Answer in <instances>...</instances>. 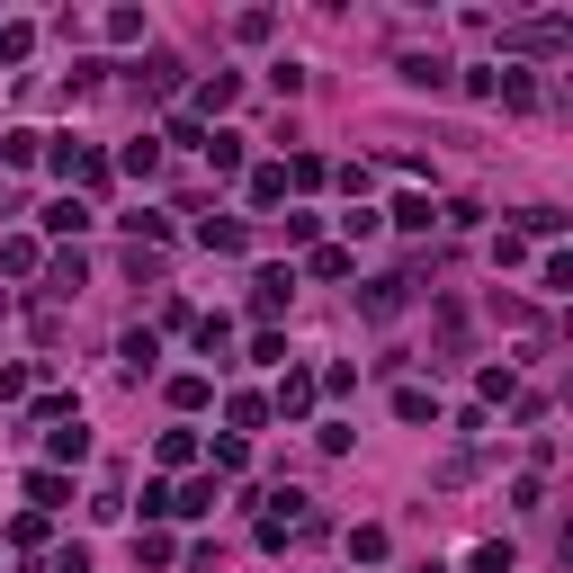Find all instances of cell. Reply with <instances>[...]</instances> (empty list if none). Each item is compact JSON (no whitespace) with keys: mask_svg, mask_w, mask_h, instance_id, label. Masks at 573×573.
<instances>
[{"mask_svg":"<svg viewBox=\"0 0 573 573\" xmlns=\"http://www.w3.org/2000/svg\"><path fill=\"white\" fill-rule=\"evenodd\" d=\"M412 305V278L394 269V278H368V286H358V314H368V323H394Z\"/></svg>","mask_w":573,"mask_h":573,"instance_id":"obj_1","label":"cell"},{"mask_svg":"<svg viewBox=\"0 0 573 573\" xmlns=\"http://www.w3.org/2000/svg\"><path fill=\"white\" fill-rule=\"evenodd\" d=\"M286 296H296V269H278V260H269V269H251V314H260V323H278V314H286Z\"/></svg>","mask_w":573,"mask_h":573,"instance_id":"obj_2","label":"cell"},{"mask_svg":"<svg viewBox=\"0 0 573 573\" xmlns=\"http://www.w3.org/2000/svg\"><path fill=\"white\" fill-rule=\"evenodd\" d=\"M269 412H278V421H305V412H314V368H278Z\"/></svg>","mask_w":573,"mask_h":573,"instance_id":"obj_3","label":"cell"},{"mask_svg":"<svg viewBox=\"0 0 573 573\" xmlns=\"http://www.w3.org/2000/svg\"><path fill=\"white\" fill-rule=\"evenodd\" d=\"M45 457H54V475H63V466H90V430H82V412L45 430Z\"/></svg>","mask_w":573,"mask_h":573,"instance_id":"obj_4","label":"cell"},{"mask_svg":"<svg viewBox=\"0 0 573 573\" xmlns=\"http://www.w3.org/2000/svg\"><path fill=\"white\" fill-rule=\"evenodd\" d=\"M234 99H242V72H206V82H197V108H188V117H197V126H215V117H225Z\"/></svg>","mask_w":573,"mask_h":573,"instance_id":"obj_5","label":"cell"},{"mask_svg":"<svg viewBox=\"0 0 573 573\" xmlns=\"http://www.w3.org/2000/svg\"><path fill=\"white\" fill-rule=\"evenodd\" d=\"M242 143H251V134H234V126H206V143H197V153H206V171H215V180H234V171H242Z\"/></svg>","mask_w":573,"mask_h":573,"instance_id":"obj_6","label":"cell"},{"mask_svg":"<svg viewBox=\"0 0 573 573\" xmlns=\"http://www.w3.org/2000/svg\"><path fill=\"white\" fill-rule=\"evenodd\" d=\"M90 225H99V215H90V197H54V206H45V234H54V242H82Z\"/></svg>","mask_w":573,"mask_h":573,"instance_id":"obj_7","label":"cell"},{"mask_svg":"<svg viewBox=\"0 0 573 573\" xmlns=\"http://www.w3.org/2000/svg\"><path fill=\"white\" fill-rule=\"evenodd\" d=\"M501 45H520V54H555V45H573V19H529V28H511Z\"/></svg>","mask_w":573,"mask_h":573,"instance_id":"obj_8","label":"cell"},{"mask_svg":"<svg viewBox=\"0 0 573 573\" xmlns=\"http://www.w3.org/2000/svg\"><path fill=\"white\" fill-rule=\"evenodd\" d=\"M493 99H501V108H538V72H520V63H493Z\"/></svg>","mask_w":573,"mask_h":573,"instance_id":"obj_9","label":"cell"},{"mask_svg":"<svg viewBox=\"0 0 573 573\" xmlns=\"http://www.w3.org/2000/svg\"><path fill=\"white\" fill-rule=\"evenodd\" d=\"M197 242H206V251H225V260H234V251L251 242V225H242V215H197Z\"/></svg>","mask_w":573,"mask_h":573,"instance_id":"obj_10","label":"cell"},{"mask_svg":"<svg viewBox=\"0 0 573 573\" xmlns=\"http://www.w3.org/2000/svg\"><path fill=\"white\" fill-rule=\"evenodd\" d=\"M117 358H126V377H153V358H162V332H153V323H134V332L117 340Z\"/></svg>","mask_w":573,"mask_h":573,"instance_id":"obj_11","label":"cell"},{"mask_svg":"<svg viewBox=\"0 0 573 573\" xmlns=\"http://www.w3.org/2000/svg\"><path fill=\"white\" fill-rule=\"evenodd\" d=\"M82 278H90L82 251H54V260H45V296H82Z\"/></svg>","mask_w":573,"mask_h":573,"instance_id":"obj_12","label":"cell"},{"mask_svg":"<svg viewBox=\"0 0 573 573\" xmlns=\"http://www.w3.org/2000/svg\"><path fill=\"white\" fill-rule=\"evenodd\" d=\"M323 180H332V162H323V153H286V197H314Z\"/></svg>","mask_w":573,"mask_h":573,"instance_id":"obj_13","label":"cell"},{"mask_svg":"<svg viewBox=\"0 0 573 573\" xmlns=\"http://www.w3.org/2000/svg\"><path fill=\"white\" fill-rule=\"evenodd\" d=\"M28 501H36V520H45V511H63V501H72V475L36 466V475H28Z\"/></svg>","mask_w":573,"mask_h":573,"instance_id":"obj_14","label":"cell"},{"mask_svg":"<svg viewBox=\"0 0 573 573\" xmlns=\"http://www.w3.org/2000/svg\"><path fill=\"white\" fill-rule=\"evenodd\" d=\"M394 72H403V90H448V63L440 54H403Z\"/></svg>","mask_w":573,"mask_h":573,"instance_id":"obj_15","label":"cell"},{"mask_svg":"<svg viewBox=\"0 0 573 573\" xmlns=\"http://www.w3.org/2000/svg\"><path fill=\"white\" fill-rule=\"evenodd\" d=\"M251 206H286V162H251Z\"/></svg>","mask_w":573,"mask_h":573,"instance_id":"obj_16","label":"cell"},{"mask_svg":"<svg viewBox=\"0 0 573 573\" xmlns=\"http://www.w3.org/2000/svg\"><path fill=\"white\" fill-rule=\"evenodd\" d=\"M206 511H215V475H197V484L171 493V520H206Z\"/></svg>","mask_w":573,"mask_h":573,"instance_id":"obj_17","label":"cell"},{"mask_svg":"<svg viewBox=\"0 0 573 573\" xmlns=\"http://www.w3.org/2000/svg\"><path fill=\"white\" fill-rule=\"evenodd\" d=\"M45 153V134H28V126H10V134H0V171H28Z\"/></svg>","mask_w":573,"mask_h":573,"instance_id":"obj_18","label":"cell"},{"mask_svg":"<svg viewBox=\"0 0 573 573\" xmlns=\"http://www.w3.org/2000/svg\"><path fill=\"white\" fill-rule=\"evenodd\" d=\"M117 171H126V180H153V171H162V143H153V134H134L126 153H117Z\"/></svg>","mask_w":573,"mask_h":573,"instance_id":"obj_19","label":"cell"},{"mask_svg":"<svg viewBox=\"0 0 573 573\" xmlns=\"http://www.w3.org/2000/svg\"><path fill=\"white\" fill-rule=\"evenodd\" d=\"M225 421H234V440H251V430L269 421V403L260 394H225Z\"/></svg>","mask_w":573,"mask_h":573,"instance_id":"obj_20","label":"cell"},{"mask_svg":"<svg viewBox=\"0 0 573 573\" xmlns=\"http://www.w3.org/2000/svg\"><path fill=\"white\" fill-rule=\"evenodd\" d=\"M188 82V72H180V54H153V63H143V90H153V99H171Z\"/></svg>","mask_w":573,"mask_h":573,"instance_id":"obj_21","label":"cell"},{"mask_svg":"<svg viewBox=\"0 0 573 573\" xmlns=\"http://www.w3.org/2000/svg\"><path fill=\"white\" fill-rule=\"evenodd\" d=\"M188 332H197V349H206V358H225V349H234V323H225V314H197Z\"/></svg>","mask_w":573,"mask_h":573,"instance_id":"obj_22","label":"cell"},{"mask_svg":"<svg viewBox=\"0 0 573 573\" xmlns=\"http://www.w3.org/2000/svg\"><path fill=\"white\" fill-rule=\"evenodd\" d=\"M394 412L421 430V421H440V394H430V386H403V394H394Z\"/></svg>","mask_w":573,"mask_h":573,"instance_id":"obj_23","label":"cell"},{"mask_svg":"<svg viewBox=\"0 0 573 573\" xmlns=\"http://www.w3.org/2000/svg\"><path fill=\"white\" fill-rule=\"evenodd\" d=\"M117 225L134 234V251H143V242H171V215H153V206H143V215H117Z\"/></svg>","mask_w":573,"mask_h":573,"instance_id":"obj_24","label":"cell"},{"mask_svg":"<svg viewBox=\"0 0 573 573\" xmlns=\"http://www.w3.org/2000/svg\"><path fill=\"white\" fill-rule=\"evenodd\" d=\"M206 394H215V377H206V368H188V377H171V403H180V412H197Z\"/></svg>","mask_w":573,"mask_h":573,"instance_id":"obj_25","label":"cell"},{"mask_svg":"<svg viewBox=\"0 0 573 573\" xmlns=\"http://www.w3.org/2000/svg\"><path fill=\"white\" fill-rule=\"evenodd\" d=\"M386 225H394V234H430V197H394Z\"/></svg>","mask_w":573,"mask_h":573,"instance_id":"obj_26","label":"cell"},{"mask_svg":"<svg viewBox=\"0 0 573 573\" xmlns=\"http://www.w3.org/2000/svg\"><path fill=\"white\" fill-rule=\"evenodd\" d=\"M206 457H215V475H242V466H251V440H234V430H225V440H215Z\"/></svg>","mask_w":573,"mask_h":573,"instance_id":"obj_27","label":"cell"},{"mask_svg":"<svg viewBox=\"0 0 573 573\" xmlns=\"http://www.w3.org/2000/svg\"><path fill=\"white\" fill-rule=\"evenodd\" d=\"M36 260H45V251H36V242H28V234H10V242H0V269H10V278H28V269H36Z\"/></svg>","mask_w":573,"mask_h":573,"instance_id":"obj_28","label":"cell"},{"mask_svg":"<svg viewBox=\"0 0 573 573\" xmlns=\"http://www.w3.org/2000/svg\"><path fill=\"white\" fill-rule=\"evenodd\" d=\"M305 269H314V278H349V269H358V260H349V251H340V242H314V260H305Z\"/></svg>","mask_w":573,"mask_h":573,"instance_id":"obj_29","label":"cell"},{"mask_svg":"<svg viewBox=\"0 0 573 573\" xmlns=\"http://www.w3.org/2000/svg\"><path fill=\"white\" fill-rule=\"evenodd\" d=\"M475 394H484V403H511V394H520V377H511V368H484V377H475Z\"/></svg>","mask_w":573,"mask_h":573,"instance_id":"obj_30","label":"cell"},{"mask_svg":"<svg viewBox=\"0 0 573 573\" xmlns=\"http://www.w3.org/2000/svg\"><path fill=\"white\" fill-rule=\"evenodd\" d=\"M10 547H19V555H36V547H45V520H36V511H19V520H10Z\"/></svg>","mask_w":573,"mask_h":573,"instance_id":"obj_31","label":"cell"},{"mask_svg":"<svg viewBox=\"0 0 573 573\" xmlns=\"http://www.w3.org/2000/svg\"><path fill=\"white\" fill-rule=\"evenodd\" d=\"M520 234H538V242H555V234H564V215H555V206H529V215H520Z\"/></svg>","mask_w":573,"mask_h":573,"instance_id":"obj_32","label":"cell"},{"mask_svg":"<svg viewBox=\"0 0 573 573\" xmlns=\"http://www.w3.org/2000/svg\"><path fill=\"white\" fill-rule=\"evenodd\" d=\"M197 457V430H162V466H188Z\"/></svg>","mask_w":573,"mask_h":573,"instance_id":"obj_33","label":"cell"},{"mask_svg":"<svg viewBox=\"0 0 573 573\" xmlns=\"http://www.w3.org/2000/svg\"><path fill=\"white\" fill-rule=\"evenodd\" d=\"M349 555L358 564H386V529H349Z\"/></svg>","mask_w":573,"mask_h":573,"instance_id":"obj_34","label":"cell"},{"mask_svg":"<svg viewBox=\"0 0 573 573\" xmlns=\"http://www.w3.org/2000/svg\"><path fill=\"white\" fill-rule=\"evenodd\" d=\"M171 555H180V547H171L162 529H143V538H134V564H171Z\"/></svg>","mask_w":573,"mask_h":573,"instance_id":"obj_35","label":"cell"},{"mask_svg":"<svg viewBox=\"0 0 573 573\" xmlns=\"http://www.w3.org/2000/svg\"><path fill=\"white\" fill-rule=\"evenodd\" d=\"M538 286H547V296H564V286H573V260H564V251H547V269H538Z\"/></svg>","mask_w":573,"mask_h":573,"instance_id":"obj_36","label":"cell"},{"mask_svg":"<svg viewBox=\"0 0 573 573\" xmlns=\"http://www.w3.org/2000/svg\"><path fill=\"white\" fill-rule=\"evenodd\" d=\"M234 36H242V45H260V36H278V19H269V10H242V19H234Z\"/></svg>","mask_w":573,"mask_h":573,"instance_id":"obj_37","label":"cell"},{"mask_svg":"<svg viewBox=\"0 0 573 573\" xmlns=\"http://www.w3.org/2000/svg\"><path fill=\"white\" fill-rule=\"evenodd\" d=\"M28 45H36V28H19V19H10V28H0V63H19Z\"/></svg>","mask_w":573,"mask_h":573,"instance_id":"obj_38","label":"cell"},{"mask_svg":"<svg viewBox=\"0 0 573 573\" xmlns=\"http://www.w3.org/2000/svg\"><path fill=\"white\" fill-rule=\"evenodd\" d=\"M28 386H36V368H0V403H19Z\"/></svg>","mask_w":573,"mask_h":573,"instance_id":"obj_39","label":"cell"}]
</instances>
